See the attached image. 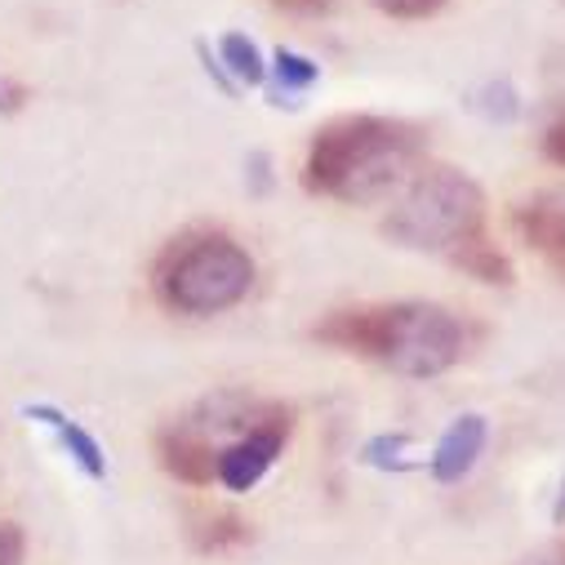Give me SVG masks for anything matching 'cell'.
Instances as JSON below:
<instances>
[{
	"instance_id": "12",
	"label": "cell",
	"mask_w": 565,
	"mask_h": 565,
	"mask_svg": "<svg viewBox=\"0 0 565 565\" xmlns=\"http://www.w3.org/2000/svg\"><path fill=\"white\" fill-rule=\"evenodd\" d=\"M516 232L530 241V245H539V249H547V254H561L565 249V210H552V205H521L516 210Z\"/></svg>"
},
{
	"instance_id": "17",
	"label": "cell",
	"mask_w": 565,
	"mask_h": 565,
	"mask_svg": "<svg viewBox=\"0 0 565 565\" xmlns=\"http://www.w3.org/2000/svg\"><path fill=\"white\" fill-rule=\"evenodd\" d=\"M196 54H201V63H205V72H210V81H214V85H218V89H223V94H227V98H232V94H236V89H241V85H236V81H232V76H227V67H223V63H218V58H214V54H210V45H205V41H201V45H196Z\"/></svg>"
},
{
	"instance_id": "20",
	"label": "cell",
	"mask_w": 565,
	"mask_h": 565,
	"mask_svg": "<svg viewBox=\"0 0 565 565\" xmlns=\"http://www.w3.org/2000/svg\"><path fill=\"white\" fill-rule=\"evenodd\" d=\"M552 521H556V525L565 521V486H561V499H556V508H552Z\"/></svg>"
},
{
	"instance_id": "14",
	"label": "cell",
	"mask_w": 565,
	"mask_h": 565,
	"mask_svg": "<svg viewBox=\"0 0 565 565\" xmlns=\"http://www.w3.org/2000/svg\"><path fill=\"white\" fill-rule=\"evenodd\" d=\"M481 98H486V103H481V111H486V116H494V120H512V116L521 111V107H516V89H512L508 81H490Z\"/></svg>"
},
{
	"instance_id": "2",
	"label": "cell",
	"mask_w": 565,
	"mask_h": 565,
	"mask_svg": "<svg viewBox=\"0 0 565 565\" xmlns=\"http://www.w3.org/2000/svg\"><path fill=\"white\" fill-rule=\"evenodd\" d=\"M423 157V129L392 116H339L317 129L303 188L343 205H370L401 188Z\"/></svg>"
},
{
	"instance_id": "7",
	"label": "cell",
	"mask_w": 565,
	"mask_h": 565,
	"mask_svg": "<svg viewBox=\"0 0 565 565\" xmlns=\"http://www.w3.org/2000/svg\"><path fill=\"white\" fill-rule=\"evenodd\" d=\"M486 441H490V418L486 414H459L428 455L433 481H441V486L463 481L477 468V459L486 455Z\"/></svg>"
},
{
	"instance_id": "5",
	"label": "cell",
	"mask_w": 565,
	"mask_h": 565,
	"mask_svg": "<svg viewBox=\"0 0 565 565\" xmlns=\"http://www.w3.org/2000/svg\"><path fill=\"white\" fill-rule=\"evenodd\" d=\"M276 401H263L245 387H218L201 396L188 414H179L157 437L161 468L183 486H214L218 481V450L245 437L258 418L271 414Z\"/></svg>"
},
{
	"instance_id": "6",
	"label": "cell",
	"mask_w": 565,
	"mask_h": 565,
	"mask_svg": "<svg viewBox=\"0 0 565 565\" xmlns=\"http://www.w3.org/2000/svg\"><path fill=\"white\" fill-rule=\"evenodd\" d=\"M290 433H295V409L276 401L267 418H258L245 437H236L232 446L218 450V486L232 494H249L276 468Z\"/></svg>"
},
{
	"instance_id": "21",
	"label": "cell",
	"mask_w": 565,
	"mask_h": 565,
	"mask_svg": "<svg viewBox=\"0 0 565 565\" xmlns=\"http://www.w3.org/2000/svg\"><path fill=\"white\" fill-rule=\"evenodd\" d=\"M0 107H6V89H0Z\"/></svg>"
},
{
	"instance_id": "18",
	"label": "cell",
	"mask_w": 565,
	"mask_h": 565,
	"mask_svg": "<svg viewBox=\"0 0 565 565\" xmlns=\"http://www.w3.org/2000/svg\"><path fill=\"white\" fill-rule=\"evenodd\" d=\"M276 10H290V14H303V19H317V14H326L334 0H271Z\"/></svg>"
},
{
	"instance_id": "9",
	"label": "cell",
	"mask_w": 565,
	"mask_h": 565,
	"mask_svg": "<svg viewBox=\"0 0 565 565\" xmlns=\"http://www.w3.org/2000/svg\"><path fill=\"white\" fill-rule=\"evenodd\" d=\"M267 76H276L271 107H299V94H308V89L321 81V67H317L308 54L276 50V54H271V63H267Z\"/></svg>"
},
{
	"instance_id": "3",
	"label": "cell",
	"mask_w": 565,
	"mask_h": 565,
	"mask_svg": "<svg viewBox=\"0 0 565 565\" xmlns=\"http://www.w3.org/2000/svg\"><path fill=\"white\" fill-rule=\"evenodd\" d=\"M254 276L258 267L249 249L227 232H188L157 258L152 286L157 299L179 317H218L249 299Z\"/></svg>"
},
{
	"instance_id": "16",
	"label": "cell",
	"mask_w": 565,
	"mask_h": 565,
	"mask_svg": "<svg viewBox=\"0 0 565 565\" xmlns=\"http://www.w3.org/2000/svg\"><path fill=\"white\" fill-rule=\"evenodd\" d=\"M23 552H28L23 530L10 525V521H0V565H23Z\"/></svg>"
},
{
	"instance_id": "22",
	"label": "cell",
	"mask_w": 565,
	"mask_h": 565,
	"mask_svg": "<svg viewBox=\"0 0 565 565\" xmlns=\"http://www.w3.org/2000/svg\"><path fill=\"white\" fill-rule=\"evenodd\" d=\"M561 116H565V111H561Z\"/></svg>"
},
{
	"instance_id": "11",
	"label": "cell",
	"mask_w": 565,
	"mask_h": 565,
	"mask_svg": "<svg viewBox=\"0 0 565 565\" xmlns=\"http://www.w3.org/2000/svg\"><path fill=\"white\" fill-rule=\"evenodd\" d=\"M218 63L227 67V76L236 85H254V89L267 85V58H263V50L245 32H227L218 41Z\"/></svg>"
},
{
	"instance_id": "4",
	"label": "cell",
	"mask_w": 565,
	"mask_h": 565,
	"mask_svg": "<svg viewBox=\"0 0 565 565\" xmlns=\"http://www.w3.org/2000/svg\"><path fill=\"white\" fill-rule=\"evenodd\" d=\"M486 227V192L472 174L455 166H428L401 192L392 214L383 218V236L405 249L455 254L463 241Z\"/></svg>"
},
{
	"instance_id": "1",
	"label": "cell",
	"mask_w": 565,
	"mask_h": 565,
	"mask_svg": "<svg viewBox=\"0 0 565 565\" xmlns=\"http://www.w3.org/2000/svg\"><path fill=\"white\" fill-rule=\"evenodd\" d=\"M312 339L326 348L370 356L401 379H437V374L455 370L468 352L463 321L450 308L423 303V299L330 312L312 330Z\"/></svg>"
},
{
	"instance_id": "13",
	"label": "cell",
	"mask_w": 565,
	"mask_h": 565,
	"mask_svg": "<svg viewBox=\"0 0 565 565\" xmlns=\"http://www.w3.org/2000/svg\"><path fill=\"white\" fill-rule=\"evenodd\" d=\"M409 450V437L405 433H383V437H374L365 450H361V459L370 463V468H379V472H405L409 468V459H401Z\"/></svg>"
},
{
	"instance_id": "10",
	"label": "cell",
	"mask_w": 565,
	"mask_h": 565,
	"mask_svg": "<svg viewBox=\"0 0 565 565\" xmlns=\"http://www.w3.org/2000/svg\"><path fill=\"white\" fill-rule=\"evenodd\" d=\"M450 263H455V267H463L468 276L486 280V286H512V280H516L512 258H508L499 245H490V241H486V232H481V236H472V241H463V245L450 254Z\"/></svg>"
},
{
	"instance_id": "8",
	"label": "cell",
	"mask_w": 565,
	"mask_h": 565,
	"mask_svg": "<svg viewBox=\"0 0 565 565\" xmlns=\"http://www.w3.org/2000/svg\"><path fill=\"white\" fill-rule=\"evenodd\" d=\"M23 414L32 418V423H41V428H50L54 437H58V446H63V455L85 472V477H94V481H107V450L98 446V437L85 428V423H76L67 409H58V405H23Z\"/></svg>"
},
{
	"instance_id": "15",
	"label": "cell",
	"mask_w": 565,
	"mask_h": 565,
	"mask_svg": "<svg viewBox=\"0 0 565 565\" xmlns=\"http://www.w3.org/2000/svg\"><path fill=\"white\" fill-rule=\"evenodd\" d=\"M370 6L383 10L387 19H428L446 6V0H370Z\"/></svg>"
},
{
	"instance_id": "19",
	"label": "cell",
	"mask_w": 565,
	"mask_h": 565,
	"mask_svg": "<svg viewBox=\"0 0 565 565\" xmlns=\"http://www.w3.org/2000/svg\"><path fill=\"white\" fill-rule=\"evenodd\" d=\"M521 565H565V547H543V552L525 556Z\"/></svg>"
}]
</instances>
